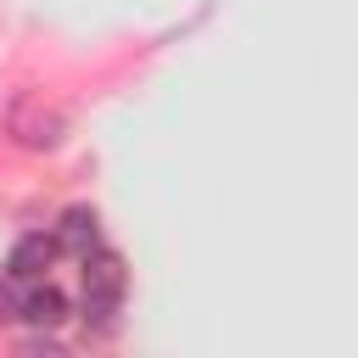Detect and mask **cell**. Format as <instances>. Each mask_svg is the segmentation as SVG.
<instances>
[{
  "label": "cell",
  "instance_id": "3957f363",
  "mask_svg": "<svg viewBox=\"0 0 358 358\" xmlns=\"http://www.w3.org/2000/svg\"><path fill=\"white\" fill-rule=\"evenodd\" d=\"M56 252H62V241H56V235H22V241L11 246V257H6V274H11V280H22V285H34V280H45V274H50Z\"/></svg>",
  "mask_w": 358,
  "mask_h": 358
},
{
  "label": "cell",
  "instance_id": "7a4b0ae2",
  "mask_svg": "<svg viewBox=\"0 0 358 358\" xmlns=\"http://www.w3.org/2000/svg\"><path fill=\"white\" fill-rule=\"evenodd\" d=\"M6 123H11V134H17V145H28V151H50V145L62 140V112H56V106H45L39 95H28V101H17Z\"/></svg>",
  "mask_w": 358,
  "mask_h": 358
},
{
  "label": "cell",
  "instance_id": "8992f818",
  "mask_svg": "<svg viewBox=\"0 0 358 358\" xmlns=\"http://www.w3.org/2000/svg\"><path fill=\"white\" fill-rule=\"evenodd\" d=\"M11 319H22V296L11 291V274L0 280V324H11Z\"/></svg>",
  "mask_w": 358,
  "mask_h": 358
},
{
  "label": "cell",
  "instance_id": "5b68a950",
  "mask_svg": "<svg viewBox=\"0 0 358 358\" xmlns=\"http://www.w3.org/2000/svg\"><path fill=\"white\" fill-rule=\"evenodd\" d=\"M22 319H28V324H39V330H56V324L67 319V296H62L56 285L34 280V285H28V296H22Z\"/></svg>",
  "mask_w": 358,
  "mask_h": 358
},
{
  "label": "cell",
  "instance_id": "277c9868",
  "mask_svg": "<svg viewBox=\"0 0 358 358\" xmlns=\"http://www.w3.org/2000/svg\"><path fill=\"white\" fill-rule=\"evenodd\" d=\"M56 241H62V252H73L78 263L101 246V229H95V213L90 207H67L62 213V224H56Z\"/></svg>",
  "mask_w": 358,
  "mask_h": 358
},
{
  "label": "cell",
  "instance_id": "6da1fadb",
  "mask_svg": "<svg viewBox=\"0 0 358 358\" xmlns=\"http://www.w3.org/2000/svg\"><path fill=\"white\" fill-rule=\"evenodd\" d=\"M123 291H129V268L117 252L95 246L84 257V324L90 330H112L117 324V308H123Z\"/></svg>",
  "mask_w": 358,
  "mask_h": 358
}]
</instances>
